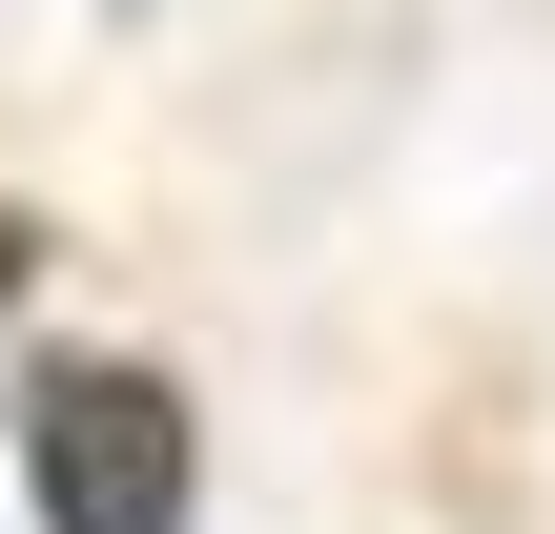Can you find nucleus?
<instances>
[{
  "label": "nucleus",
  "instance_id": "1",
  "mask_svg": "<svg viewBox=\"0 0 555 534\" xmlns=\"http://www.w3.org/2000/svg\"><path fill=\"white\" fill-rule=\"evenodd\" d=\"M0 432H21V515L41 534H185L206 515V412L144 350H41Z\"/></svg>",
  "mask_w": 555,
  "mask_h": 534
},
{
  "label": "nucleus",
  "instance_id": "2",
  "mask_svg": "<svg viewBox=\"0 0 555 534\" xmlns=\"http://www.w3.org/2000/svg\"><path fill=\"white\" fill-rule=\"evenodd\" d=\"M41 268H62V226H41V206H0V329H21V288H41Z\"/></svg>",
  "mask_w": 555,
  "mask_h": 534
}]
</instances>
